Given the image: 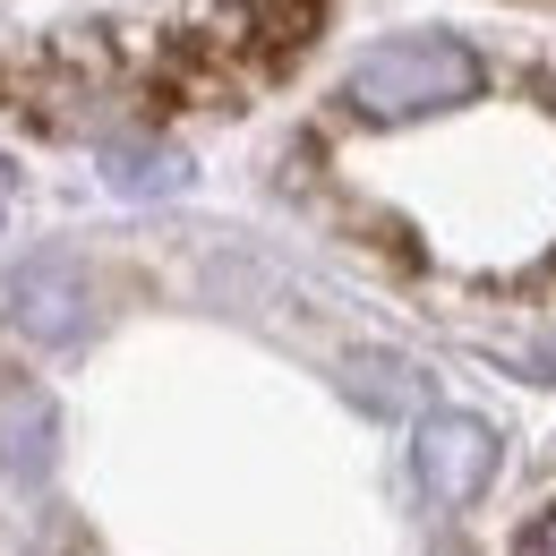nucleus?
<instances>
[{
  "mask_svg": "<svg viewBox=\"0 0 556 556\" xmlns=\"http://www.w3.org/2000/svg\"><path fill=\"white\" fill-rule=\"evenodd\" d=\"M52 463H61V412H52V394L26 386V377H9L0 386V471L17 488H43Z\"/></svg>",
  "mask_w": 556,
  "mask_h": 556,
  "instance_id": "obj_4",
  "label": "nucleus"
},
{
  "mask_svg": "<svg viewBox=\"0 0 556 556\" xmlns=\"http://www.w3.org/2000/svg\"><path fill=\"white\" fill-rule=\"evenodd\" d=\"M9 326L43 351L86 343V326H94V282H86V266L77 257H26L9 275Z\"/></svg>",
  "mask_w": 556,
  "mask_h": 556,
  "instance_id": "obj_2",
  "label": "nucleus"
},
{
  "mask_svg": "<svg viewBox=\"0 0 556 556\" xmlns=\"http://www.w3.org/2000/svg\"><path fill=\"white\" fill-rule=\"evenodd\" d=\"M0 214H9V163H0Z\"/></svg>",
  "mask_w": 556,
  "mask_h": 556,
  "instance_id": "obj_8",
  "label": "nucleus"
},
{
  "mask_svg": "<svg viewBox=\"0 0 556 556\" xmlns=\"http://www.w3.org/2000/svg\"><path fill=\"white\" fill-rule=\"evenodd\" d=\"M103 180L121 189V198H172L189 172H180V154H163V146H129V138H103Z\"/></svg>",
  "mask_w": 556,
  "mask_h": 556,
  "instance_id": "obj_5",
  "label": "nucleus"
},
{
  "mask_svg": "<svg viewBox=\"0 0 556 556\" xmlns=\"http://www.w3.org/2000/svg\"><path fill=\"white\" fill-rule=\"evenodd\" d=\"M412 471L437 505H471L488 480H496V428L471 412H428L412 445Z\"/></svg>",
  "mask_w": 556,
  "mask_h": 556,
  "instance_id": "obj_3",
  "label": "nucleus"
},
{
  "mask_svg": "<svg viewBox=\"0 0 556 556\" xmlns=\"http://www.w3.org/2000/svg\"><path fill=\"white\" fill-rule=\"evenodd\" d=\"M351 394H359V403H377V412H403L419 386H412V368H403V359H351Z\"/></svg>",
  "mask_w": 556,
  "mask_h": 556,
  "instance_id": "obj_6",
  "label": "nucleus"
},
{
  "mask_svg": "<svg viewBox=\"0 0 556 556\" xmlns=\"http://www.w3.org/2000/svg\"><path fill=\"white\" fill-rule=\"evenodd\" d=\"M480 94V61L471 43L454 35H403V43H377L359 52L343 77V103L377 129H403V121H428V112H454Z\"/></svg>",
  "mask_w": 556,
  "mask_h": 556,
  "instance_id": "obj_1",
  "label": "nucleus"
},
{
  "mask_svg": "<svg viewBox=\"0 0 556 556\" xmlns=\"http://www.w3.org/2000/svg\"><path fill=\"white\" fill-rule=\"evenodd\" d=\"M522 556H556V514L540 522V531H531V540H522Z\"/></svg>",
  "mask_w": 556,
  "mask_h": 556,
  "instance_id": "obj_7",
  "label": "nucleus"
}]
</instances>
